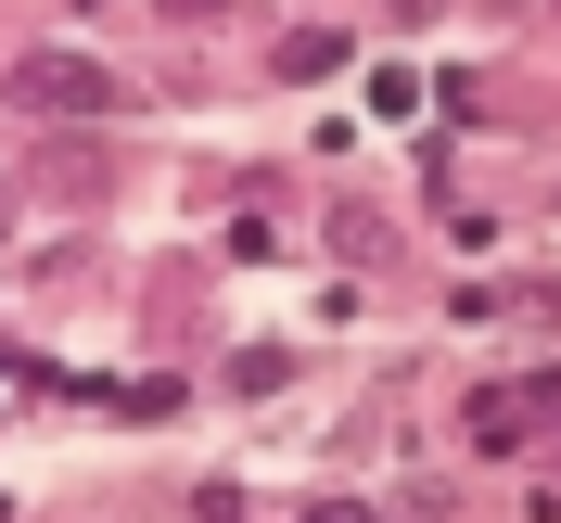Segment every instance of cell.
Returning a JSON list of instances; mask_svg holds the SVG:
<instances>
[{
	"label": "cell",
	"instance_id": "6da1fadb",
	"mask_svg": "<svg viewBox=\"0 0 561 523\" xmlns=\"http://www.w3.org/2000/svg\"><path fill=\"white\" fill-rule=\"evenodd\" d=\"M13 103L26 115H115V77L90 65V52H38V65L13 77Z\"/></svg>",
	"mask_w": 561,
	"mask_h": 523
},
{
	"label": "cell",
	"instance_id": "7a4b0ae2",
	"mask_svg": "<svg viewBox=\"0 0 561 523\" xmlns=\"http://www.w3.org/2000/svg\"><path fill=\"white\" fill-rule=\"evenodd\" d=\"M536 409H561V371H549V384H524V396H511V384H485V396H472V447H485V459H511V447L536 434Z\"/></svg>",
	"mask_w": 561,
	"mask_h": 523
},
{
	"label": "cell",
	"instance_id": "3957f363",
	"mask_svg": "<svg viewBox=\"0 0 561 523\" xmlns=\"http://www.w3.org/2000/svg\"><path fill=\"white\" fill-rule=\"evenodd\" d=\"M332 65H345V38H332V26H307V38H280V77H332Z\"/></svg>",
	"mask_w": 561,
	"mask_h": 523
},
{
	"label": "cell",
	"instance_id": "277c9868",
	"mask_svg": "<svg viewBox=\"0 0 561 523\" xmlns=\"http://www.w3.org/2000/svg\"><path fill=\"white\" fill-rule=\"evenodd\" d=\"M167 13H217V0H167Z\"/></svg>",
	"mask_w": 561,
	"mask_h": 523
},
{
	"label": "cell",
	"instance_id": "5b68a950",
	"mask_svg": "<svg viewBox=\"0 0 561 523\" xmlns=\"http://www.w3.org/2000/svg\"><path fill=\"white\" fill-rule=\"evenodd\" d=\"M409 13H447V0H409Z\"/></svg>",
	"mask_w": 561,
	"mask_h": 523
}]
</instances>
